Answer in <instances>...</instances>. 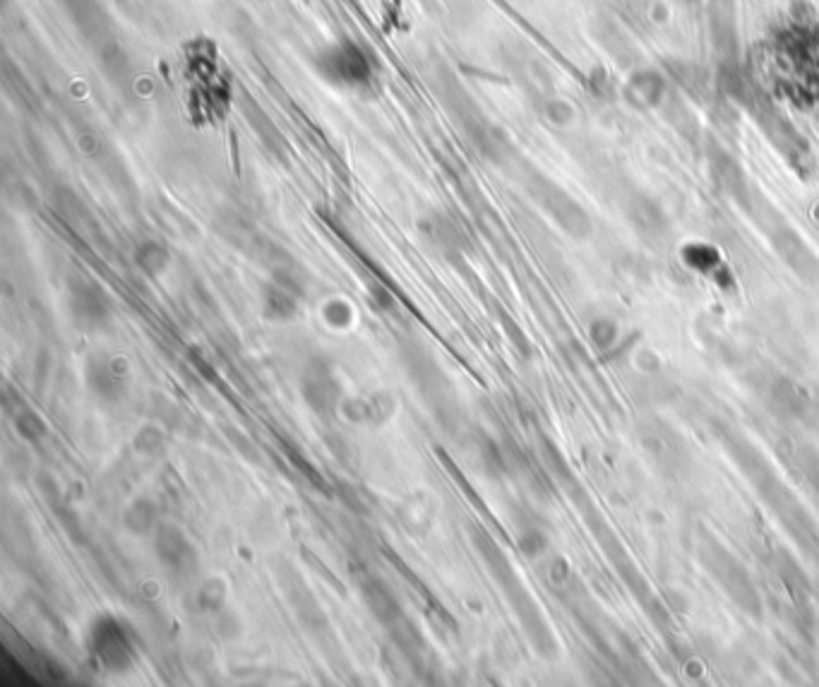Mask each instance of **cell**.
Instances as JSON below:
<instances>
[{
  "mask_svg": "<svg viewBox=\"0 0 819 687\" xmlns=\"http://www.w3.org/2000/svg\"><path fill=\"white\" fill-rule=\"evenodd\" d=\"M394 411H397V401L392 394L375 392L347 397L339 414L356 426H382L392 419Z\"/></svg>",
  "mask_w": 819,
  "mask_h": 687,
  "instance_id": "obj_9",
  "label": "cell"
},
{
  "mask_svg": "<svg viewBox=\"0 0 819 687\" xmlns=\"http://www.w3.org/2000/svg\"><path fill=\"white\" fill-rule=\"evenodd\" d=\"M133 260L145 277H152L154 279V277H161V274L168 269V265H171V253H168L164 243L149 238L142 240L140 246L135 248Z\"/></svg>",
  "mask_w": 819,
  "mask_h": 687,
  "instance_id": "obj_11",
  "label": "cell"
},
{
  "mask_svg": "<svg viewBox=\"0 0 819 687\" xmlns=\"http://www.w3.org/2000/svg\"><path fill=\"white\" fill-rule=\"evenodd\" d=\"M546 114H548V118L555 120V123L562 126V123H567V120L572 118V106L565 104V101H551L546 108Z\"/></svg>",
  "mask_w": 819,
  "mask_h": 687,
  "instance_id": "obj_19",
  "label": "cell"
},
{
  "mask_svg": "<svg viewBox=\"0 0 819 687\" xmlns=\"http://www.w3.org/2000/svg\"><path fill=\"white\" fill-rule=\"evenodd\" d=\"M300 394H303V401L308 407L322 419H332L334 414H339L341 404L347 399L334 368L329 366V360L320 359V356L308 360L306 368H303Z\"/></svg>",
  "mask_w": 819,
  "mask_h": 687,
  "instance_id": "obj_3",
  "label": "cell"
},
{
  "mask_svg": "<svg viewBox=\"0 0 819 687\" xmlns=\"http://www.w3.org/2000/svg\"><path fill=\"white\" fill-rule=\"evenodd\" d=\"M15 428H17V435H20L22 440L27 442H41L46 438V420L41 419L36 411H32V409H25V411L17 414Z\"/></svg>",
  "mask_w": 819,
  "mask_h": 687,
  "instance_id": "obj_16",
  "label": "cell"
},
{
  "mask_svg": "<svg viewBox=\"0 0 819 687\" xmlns=\"http://www.w3.org/2000/svg\"><path fill=\"white\" fill-rule=\"evenodd\" d=\"M133 448L147 457H157L167 448V438L157 426H142L133 438Z\"/></svg>",
  "mask_w": 819,
  "mask_h": 687,
  "instance_id": "obj_17",
  "label": "cell"
},
{
  "mask_svg": "<svg viewBox=\"0 0 819 687\" xmlns=\"http://www.w3.org/2000/svg\"><path fill=\"white\" fill-rule=\"evenodd\" d=\"M315 73L334 89L366 92L375 80L373 58L351 39H337L322 46L313 58Z\"/></svg>",
  "mask_w": 819,
  "mask_h": 687,
  "instance_id": "obj_1",
  "label": "cell"
},
{
  "mask_svg": "<svg viewBox=\"0 0 819 687\" xmlns=\"http://www.w3.org/2000/svg\"><path fill=\"white\" fill-rule=\"evenodd\" d=\"M772 240L776 253L786 260L788 268L793 272L803 277L805 281H817L819 279V260L817 255L805 246V240L800 238L793 228L788 227H776L772 231Z\"/></svg>",
  "mask_w": 819,
  "mask_h": 687,
  "instance_id": "obj_8",
  "label": "cell"
},
{
  "mask_svg": "<svg viewBox=\"0 0 819 687\" xmlns=\"http://www.w3.org/2000/svg\"><path fill=\"white\" fill-rule=\"evenodd\" d=\"M322 318H325L327 325L334 329L349 328V322H351V306L339 298L329 300V303L322 306Z\"/></svg>",
  "mask_w": 819,
  "mask_h": 687,
  "instance_id": "obj_18",
  "label": "cell"
},
{
  "mask_svg": "<svg viewBox=\"0 0 819 687\" xmlns=\"http://www.w3.org/2000/svg\"><path fill=\"white\" fill-rule=\"evenodd\" d=\"M67 310H70L75 328H80L82 332L87 334L106 329L114 320V308H111L108 296L104 294V288L87 279H75L70 284V288H67Z\"/></svg>",
  "mask_w": 819,
  "mask_h": 687,
  "instance_id": "obj_6",
  "label": "cell"
},
{
  "mask_svg": "<svg viewBox=\"0 0 819 687\" xmlns=\"http://www.w3.org/2000/svg\"><path fill=\"white\" fill-rule=\"evenodd\" d=\"M262 303H265V315L269 320H291L298 313V300L288 284H272L267 287L265 296H262Z\"/></svg>",
  "mask_w": 819,
  "mask_h": 687,
  "instance_id": "obj_12",
  "label": "cell"
},
{
  "mask_svg": "<svg viewBox=\"0 0 819 687\" xmlns=\"http://www.w3.org/2000/svg\"><path fill=\"white\" fill-rule=\"evenodd\" d=\"M85 382L101 404H118L130 392L133 368L120 354H94L85 363Z\"/></svg>",
  "mask_w": 819,
  "mask_h": 687,
  "instance_id": "obj_4",
  "label": "cell"
},
{
  "mask_svg": "<svg viewBox=\"0 0 819 687\" xmlns=\"http://www.w3.org/2000/svg\"><path fill=\"white\" fill-rule=\"evenodd\" d=\"M123 524L130 534L145 536L154 534L157 527H159V520H157V508H154L152 500H135L127 505V510L123 512Z\"/></svg>",
  "mask_w": 819,
  "mask_h": 687,
  "instance_id": "obj_13",
  "label": "cell"
},
{
  "mask_svg": "<svg viewBox=\"0 0 819 687\" xmlns=\"http://www.w3.org/2000/svg\"><path fill=\"white\" fill-rule=\"evenodd\" d=\"M529 190H531L533 200L539 202L541 207L546 209L567 234L574 236V238H586L592 234L589 214L562 187L555 186L553 180H548L546 176L541 174H533L531 180H529Z\"/></svg>",
  "mask_w": 819,
  "mask_h": 687,
  "instance_id": "obj_5",
  "label": "cell"
},
{
  "mask_svg": "<svg viewBox=\"0 0 819 687\" xmlns=\"http://www.w3.org/2000/svg\"><path fill=\"white\" fill-rule=\"evenodd\" d=\"M227 599L228 587L227 581L219 580V577L207 580L200 587V591H197V606H200L202 611H207V613H219L221 608L227 606Z\"/></svg>",
  "mask_w": 819,
  "mask_h": 687,
  "instance_id": "obj_14",
  "label": "cell"
},
{
  "mask_svg": "<svg viewBox=\"0 0 819 687\" xmlns=\"http://www.w3.org/2000/svg\"><path fill=\"white\" fill-rule=\"evenodd\" d=\"M426 234L445 253H450L452 248H460V231L447 217H433L430 221H426Z\"/></svg>",
  "mask_w": 819,
  "mask_h": 687,
  "instance_id": "obj_15",
  "label": "cell"
},
{
  "mask_svg": "<svg viewBox=\"0 0 819 687\" xmlns=\"http://www.w3.org/2000/svg\"><path fill=\"white\" fill-rule=\"evenodd\" d=\"M625 94L637 108H652L663 99V80L652 70L637 73L632 80L627 82Z\"/></svg>",
  "mask_w": 819,
  "mask_h": 687,
  "instance_id": "obj_10",
  "label": "cell"
},
{
  "mask_svg": "<svg viewBox=\"0 0 819 687\" xmlns=\"http://www.w3.org/2000/svg\"><path fill=\"white\" fill-rule=\"evenodd\" d=\"M89 652L94 663H99L106 673H126L135 663V640L133 634L114 615H104L92 622L89 630Z\"/></svg>",
  "mask_w": 819,
  "mask_h": 687,
  "instance_id": "obj_2",
  "label": "cell"
},
{
  "mask_svg": "<svg viewBox=\"0 0 819 687\" xmlns=\"http://www.w3.org/2000/svg\"><path fill=\"white\" fill-rule=\"evenodd\" d=\"M154 555L159 558L161 568L174 577H193L200 568V553L176 524H159L154 531Z\"/></svg>",
  "mask_w": 819,
  "mask_h": 687,
  "instance_id": "obj_7",
  "label": "cell"
}]
</instances>
